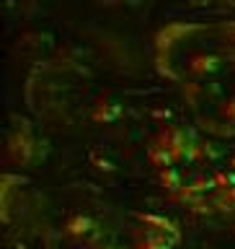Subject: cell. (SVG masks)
Here are the masks:
<instances>
[{"label": "cell", "mask_w": 235, "mask_h": 249, "mask_svg": "<svg viewBox=\"0 0 235 249\" xmlns=\"http://www.w3.org/2000/svg\"><path fill=\"white\" fill-rule=\"evenodd\" d=\"M137 221L145 226L142 236L137 239L140 249H173L178 241H181V231H178L176 223L168 221V218L145 213V215H137Z\"/></svg>", "instance_id": "1"}, {"label": "cell", "mask_w": 235, "mask_h": 249, "mask_svg": "<svg viewBox=\"0 0 235 249\" xmlns=\"http://www.w3.org/2000/svg\"><path fill=\"white\" fill-rule=\"evenodd\" d=\"M158 143L166 148V151L178 161H194L197 159V138H194V132L189 130H181V127H176V124H171V127H166L160 132V138H158Z\"/></svg>", "instance_id": "2"}, {"label": "cell", "mask_w": 235, "mask_h": 249, "mask_svg": "<svg viewBox=\"0 0 235 249\" xmlns=\"http://www.w3.org/2000/svg\"><path fill=\"white\" fill-rule=\"evenodd\" d=\"M11 153H13L16 161H23V163L34 161L36 156H39V143L31 138L29 127H18V130L13 132V138H11Z\"/></svg>", "instance_id": "3"}, {"label": "cell", "mask_w": 235, "mask_h": 249, "mask_svg": "<svg viewBox=\"0 0 235 249\" xmlns=\"http://www.w3.org/2000/svg\"><path fill=\"white\" fill-rule=\"evenodd\" d=\"M220 68V57L215 54H194L191 62H189V70L194 75H207V73H215Z\"/></svg>", "instance_id": "4"}, {"label": "cell", "mask_w": 235, "mask_h": 249, "mask_svg": "<svg viewBox=\"0 0 235 249\" xmlns=\"http://www.w3.org/2000/svg\"><path fill=\"white\" fill-rule=\"evenodd\" d=\"M93 229H96V223H93L88 215H78V218H73V221L67 223L65 233H67V236H75V239H80V236H88V233H91Z\"/></svg>", "instance_id": "5"}, {"label": "cell", "mask_w": 235, "mask_h": 249, "mask_svg": "<svg viewBox=\"0 0 235 249\" xmlns=\"http://www.w3.org/2000/svg\"><path fill=\"white\" fill-rule=\"evenodd\" d=\"M147 156H150V161L155 163L158 169H171L176 163V159L171 156L166 148H163L160 143H155V145H150V151H147Z\"/></svg>", "instance_id": "6"}, {"label": "cell", "mask_w": 235, "mask_h": 249, "mask_svg": "<svg viewBox=\"0 0 235 249\" xmlns=\"http://www.w3.org/2000/svg\"><path fill=\"white\" fill-rule=\"evenodd\" d=\"M160 182L166 184V190H171V192H178V190H184V184H181V177H178L176 166H171V169H160Z\"/></svg>", "instance_id": "7"}, {"label": "cell", "mask_w": 235, "mask_h": 249, "mask_svg": "<svg viewBox=\"0 0 235 249\" xmlns=\"http://www.w3.org/2000/svg\"><path fill=\"white\" fill-rule=\"evenodd\" d=\"M215 205L220 208V210H235V187L220 190V195L215 197Z\"/></svg>", "instance_id": "8"}, {"label": "cell", "mask_w": 235, "mask_h": 249, "mask_svg": "<svg viewBox=\"0 0 235 249\" xmlns=\"http://www.w3.org/2000/svg\"><path fill=\"white\" fill-rule=\"evenodd\" d=\"M222 117L228 120L233 127H235V99H230V101H225V107H222Z\"/></svg>", "instance_id": "9"}, {"label": "cell", "mask_w": 235, "mask_h": 249, "mask_svg": "<svg viewBox=\"0 0 235 249\" xmlns=\"http://www.w3.org/2000/svg\"><path fill=\"white\" fill-rule=\"evenodd\" d=\"M228 39H230V44L235 47V23H233V26H228Z\"/></svg>", "instance_id": "10"}]
</instances>
